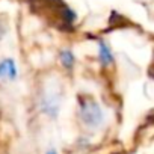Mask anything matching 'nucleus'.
<instances>
[{
  "mask_svg": "<svg viewBox=\"0 0 154 154\" xmlns=\"http://www.w3.org/2000/svg\"><path fill=\"white\" fill-rule=\"evenodd\" d=\"M59 62H60V65L65 69L72 71L74 66H75V56H74L72 50H69V48L60 50V53H59Z\"/></svg>",
  "mask_w": 154,
  "mask_h": 154,
  "instance_id": "5",
  "label": "nucleus"
},
{
  "mask_svg": "<svg viewBox=\"0 0 154 154\" xmlns=\"http://www.w3.org/2000/svg\"><path fill=\"white\" fill-rule=\"evenodd\" d=\"M98 62L103 68H107L110 65H113L115 62V56L113 51L110 48V45L106 41H100L98 42Z\"/></svg>",
  "mask_w": 154,
  "mask_h": 154,
  "instance_id": "4",
  "label": "nucleus"
},
{
  "mask_svg": "<svg viewBox=\"0 0 154 154\" xmlns=\"http://www.w3.org/2000/svg\"><path fill=\"white\" fill-rule=\"evenodd\" d=\"M60 104H62V95H59L57 92H51V94L45 92L39 98V109H41V112L45 116L51 118V119L57 118L59 110H60Z\"/></svg>",
  "mask_w": 154,
  "mask_h": 154,
  "instance_id": "2",
  "label": "nucleus"
},
{
  "mask_svg": "<svg viewBox=\"0 0 154 154\" xmlns=\"http://www.w3.org/2000/svg\"><path fill=\"white\" fill-rule=\"evenodd\" d=\"M18 79V66L12 57L0 60V82H14Z\"/></svg>",
  "mask_w": 154,
  "mask_h": 154,
  "instance_id": "3",
  "label": "nucleus"
},
{
  "mask_svg": "<svg viewBox=\"0 0 154 154\" xmlns=\"http://www.w3.org/2000/svg\"><path fill=\"white\" fill-rule=\"evenodd\" d=\"M45 154H59V152H57V149H56V148H50V149H47V152H45Z\"/></svg>",
  "mask_w": 154,
  "mask_h": 154,
  "instance_id": "6",
  "label": "nucleus"
},
{
  "mask_svg": "<svg viewBox=\"0 0 154 154\" xmlns=\"http://www.w3.org/2000/svg\"><path fill=\"white\" fill-rule=\"evenodd\" d=\"M79 119L85 128L98 130L104 124V110L97 100L82 97L79 98Z\"/></svg>",
  "mask_w": 154,
  "mask_h": 154,
  "instance_id": "1",
  "label": "nucleus"
}]
</instances>
